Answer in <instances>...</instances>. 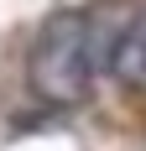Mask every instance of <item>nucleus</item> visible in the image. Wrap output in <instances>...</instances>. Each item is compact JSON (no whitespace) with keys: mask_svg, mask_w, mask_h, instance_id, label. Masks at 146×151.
I'll use <instances>...</instances> for the list:
<instances>
[{"mask_svg":"<svg viewBox=\"0 0 146 151\" xmlns=\"http://www.w3.org/2000/svg\"><path fill=\"white\" fill-rule=\"evenodd\" d=\"M110 68H115V78H125L131 89H146V16H136L131 26H125V37H120L115 52H110Z\"/></svg>","mask_w":146,"mask_h":151,"instance_id":"obj_2","label":"nucleus"},{"mask_svg":"<svg viewBox=\"0 0 146 151\" xmlns=\"http://www.w3.org/2000/svg\"><path fill=\"white\" fill-rule=\"evenodd\" d=\"M94 78V47H89V21L78 11H52L31 42L26 83L47 104H78Z\"/></svg>","mask_w":146,"mask_h":151,"instance_id":"obj_1","label":"nucleus"}]
</instances>
